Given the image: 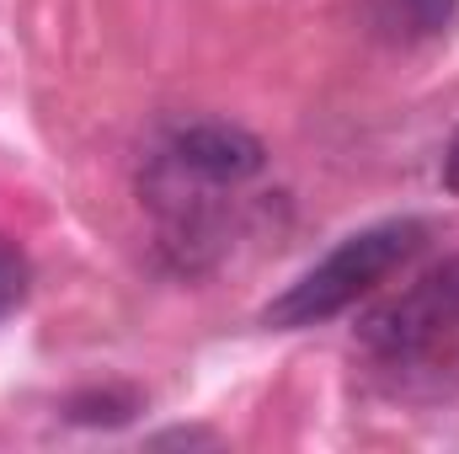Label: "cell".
Here are the masks:
<instances>
[{"label":"cell","instance_id":"cell-7","mask_svg":"<svg viewBox=\"0 0 459 454\" xmlns=\"http://www.w3.org/2000/svg\"><path fill=\"white\" fill-rule=\"evenodd\" d=\"M444 188L459 193V134L449 139V155H444Z\"/></svg>","mask_w":459,"mask_h":454},{"label":"cell","instance_id":"cell-4","mask_svg":"<svg viewBox=\"0 0 459 454\" xmlns=\"http://www.w3.org/2000/svg\"><path fill=\"white\" fill-rule=\"evenodd\" d=\"M459 16V0H379V27L401 43H422L449 32Z\"/></svg>","mask_w":459,"mask_h":454},{"label":"cell","instance_id":"cell-3","mask_svg":"<svg viewBox=\"0 0 459 454\" xmlns=\"http://www.w3.org/2000/svg\"><path fill=\"white\" fill-rule=\"evenodd\" d=\"M166 166H177L182 177L204 182V188H240L251 182L262 166H267V150L256 134H246L240 123H220V118H204V123H187L166 139L160 150Z\"/></svg>","mask_w":459,"mask_h":454},{"label":"cell","instance_id":"cell-6","mask_svg":"<svg viewBox=\"0 0 459 454\" xmlns=\"http://www.w3.org/2000/svg\"><path fill=\"white\" fill-rule=\"evenodd\" d=\"M27 284H32V267H27V257H22V246L0 240V321L27 300Z\"/></svg>","mask_w":459,"mask_h":454},{"label":"cell","instance_id":"cell-2","mask_svg":"<svg viewBox=\"0 0 459 454\" xmlns=\"http://www.w3.org/2000/svg\"><path fill=\"white\" fill-rule=\"evenodd\" d=\"M417 246H422V225L417 220H379V225H368V230H352L347 240H337L316 267H305L262 310V321L278 327V332L321 327V321L342 316L347 305H358L363 294H374Z\"/></svg>","mask_w":459,"mask_h":454},{"label":"cell","instance_id":"cell-5","mask_svg":"<svg viewBox=\"0 0 459 454\" xmlns=\"http://www.w3.org/2000/svg\"><path fill=\"white\" fill-rule=\"evenodd\" d=\"M139 412V396L134 390H86L70 401V417L75 423H123Z\"/></svg>","mask_w":459,"mask_h":454},{"label":"cell","instance_id":"cell-1","mask_svg":"<svg viewBox=\"0 0 459 454\" xmlns=\"http://www.w3.org/2000/svg\"><path fill=\"white\" fill-rule=\"evenodd\" d=\"M358 342L401 396H449L459 385V262L379 305L358 327Z\"/></svg>","mask_w":459,"mask_h":454}]
</instances>
